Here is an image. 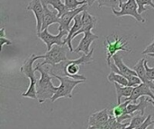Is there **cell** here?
I'll use <instances>...</instances> for the list:
<instances>
[{
	"instance_id": "29",
	"label": "cell",
	"mask_w": 154,
	"mask_h": 129,
	"mask_svg": "<svg viewBox=\"0 0 154 129\" xmlns=\"http://www.w3.org/2000/svg\"><path fill=\"white\" fill-rule=\"evenodd\" d=\"M152 124H154V120H152V115H148L143 123L140 126L139 129H146L149 127H151Z\"/></svg>"
},
{
	"instance_id": "13",
	"label": "cell",
	"mask_w": 154,
	"mask_h": 129,
	"mask_svg": "<svg viewBox=\"0 0 154 129\" xmlns=\"http://www.w3.org/2000/svg\"><path fill=\"white\" fill-rule=\"evenodd\" d=\"M142 96H149L154 101V94L152 92V88L147 84H144V83H142V84L134 86L131 96L125 98V101H130L132 102H135Z\"/></svg>"
},
{
	"instance_id": "16",
	"label": "cell",
	"mask_w": 154,
	"mask_h": 129,
	"mask_svg": "<svg viewBox=\"0 0 154 129\" xmlns=\"http://www.w3.org/2000/svg\"><path fill=\"white\" fill-rule=\"evenodd\" d=\"M43 8H44V14H43V19H42V31L48 29V27L51 24L54 23H59L60 22V17L58 16V11L54 10L51 11L48 8V4L42 2Z\"/></svg>"
},
{
	"instance_id": "12",
	"label": "cell",
	"mask_w": 154,
	"mask_h": 129,
	"mask_svg": "<svg viewBox=\"0 0 154 129\" xmlns=\"http://www.w3.org/2000/svg\"><path fill=\"white\" fill-rule=\"evenodd\" d=\"M26 9L31 10L35 16L37 32L42 31V19H43V14H44V8H43L42 0H31V2L27 5Z\"/></svg>"
},
{
	"instance_id": "5",
	"label": "cell",
	"mask_w": 154,
	"mask_h": 129,
	"mask_svg": "<svg viewBox=\"0 0 154 129\" xmlns=\"http://www.w3.org/2000/svg\"><path fill=\"white\" fill-rule=\"evenodd\" d=\"M69 47L68 45L65 46H60V45H53L51 50H48L44 55H41L42 58H44V61L42 63L38 64L41 66H44L45 65L49 66H55L57 64H60L62 61H65L68 59L67 57V52Z\"/></svg>"
},
{
	"instance_id": "3",
	"label": "cell",
	"mask_w": 154,
	"mask_h": 129,
	"mask_svg": "<svg viewBox=\"0 0 154 129\" xmlns=\"http://www.w3.org/2000/svg\"><path fill=\"white\" fill-rule=\"evenodd\" d=\"M41 55L40 56H36L34 54L30 55L23 63L22 66L20 67V72L23 73V75H25V76L27 78H29L30 80V85L27 89V91L23 93H22L23 97L25 98H30V99H33V100H37V89H36V85L38 83L36 75H35V69L32 67V65L34 63V61H36L37 59H40Z\"/></svg>"
},
{
	"instance_id": "2",
	"label": "cell",
	"mask_w": 154,
	"mask_h": 129,
	"mask_svg": "<svg viewBox=\"0 0 154 129\" xmlns=\"http://www.w3.org/2000/svg\"><path fill=\"white\" fill-rule=\"evenodd\" d=\"M34 69L35 71H38L41 74V77L38 80L36 89L37 101H39L40 104H42L46 100H51L53 97V95L58 90V87L53 85L51 82L52 75L50 74L47 68H44V66L37 65Z\"/></svg>"
},
{
	"instance_id": "32",
	"label": "cell",
	"mask_w": 154,
	"mask_h": 129,
	"mask_svg": "<svg viewBox=\"0 0 154 129\" xmlns=\"http://www.w3.org/2000/svg\"><path fill=\"white\" fill-rule=\"evenodd\" d=\"M96 1H97V0H87V3H88V6H91Z\"/></svg>"
},
{
	"instance_id": "28",
	"label": "cell",
	"mask_w": 154,
	"mask_h": 129,
	"mask_svg": "<svg viewBox=\"0 0 154 129\" xmlns=\"http://www.w3.org/2000/svg\"><path fill=\"white\" fill-rule=\"evenodd\" d=\"M148 61L145 59L144 61V66H145V69H146V74H147V76L148 78L151 80V81H154V67H149L148 66Z\"/></svg>"
},
{
	"instance_id": "24",
	"label": "cell",
	"mask_w": 154,
	"mask_h": 129,
	"mask_svg": "<svg viewBox=\"0 0 154 129\" xmlns=\"http://www.w3.org/2000/svg\"><path fill=\"white\" fill-rule=\"evenodd\" d=\"M136 3L138 4V12L139 13H143L145 11H147V7L145 6H152L154 9V4L152 0H136Z\"/></svg>"
},
{
	"instance_id": "14",
	"label": "cell",
	"mask_w": 154,
	"mask_h": 129,
	"mask_svg": "<svg viewBox=\"0 0 154 129\" xmlns=\"http://www.w3.org/2000/svg\"><path fill=\"white\" fill-rule=\"evenodd\" d=\"M84 36L82 38V40H80L79 46L74 49L75 53H83V54H88L90 52V45L93 41H95L96 40H98L99 37L94 33L91 32V31H88L86 32L83 33Z\"/></svg>"
},
{
	"instance_id": "31",
	"label": "cell",
	"mask_w": 154,
	"mask_h": 129,
	"mask_svg": "<svg viewBox=\"0 0 154 129\" xmlns=\"http://www.w3.org/2000/svg\"><path fill=\"white\" fill-rule=\"evenodd\" d=\"M151 53H154V40L152 41V43L149 46H147L146 48L143 51V55H148Z\"/></svg>"
},
{
	"instance_id": "21",
	"label": "cell",
	"mask_w": 154,
	"mask_h": 129,
	"mask_svg": "<svg viewBox=\"0 0 154 129\" xmlns=\"http://www.w3.org/2000/svg\"><path fill=\"white\" fill-rule=\"evenodd\" d=\"M107 79L109 82H112V83H117L123 86H127L128 85V79L120 75V74H117V73H115L114 71H111L110 74L108 75L107 76Z\"/></svg>"
},
{
	"instance_id": "15",
	"label": "cell",
	"mask_w": 154,
	"mask_h": 129,
	"mask_svg": "<svg viewBox=\"0 0 154 129\" xmlns=\"http://www.w3.org/2000/svg\"><path fill=\"white\" fill-rule=\"evenodd\" d=\"M97 19L91 15L88 10H85L82 12V27L81 29L77 31L74 36H73V40L80 33H84L88 31H92L93 29H96L97 28Z\"/></svg>"
},
{
	"instance_id": "33",
	"label": "cell",
	"mask_w": 154,
	"mask_h": 129,
	"mask_svg": "<svg viewBox=\"0 0 154 129\" xmlns=\"http://www.w3.org/2000/svg\"><path fill=\"white\" fill-rule=\"evenodd\" d=\"M149 102H150V103H152V104L154 106V101L152 99V98H151V99H149Z\"/></svg>"
},
{
	"instance_id": "17",
	"label": "cell",
	"mask_w": 154,
	"mask_h": 129,
	"mask_svg": "<svg viewBox=\"0 0 154 129\" xmlns=\"http://www.w3.org/2000/svg\"><path fill=\"white\" fill-rule=\"evenodd\" d=\"M144 61H145L144 58H142L141 60H139V61L134 65V66L133 67V69L136 72L138 77L142 80L143 83L147 84L152 90H154L153 82L151 81V80L148 78V76H147L146 69H145V66H144Z\"/></svg>"
},
{
	"instance_id": "20",
	"label": "cell",
	"mask_w": 154,
	"mask_h": 129,
	"mask_svg": "<svg viewBox=\"0 0 154 129\" xmlns=\"http://www.w3.org/2000/svg\"><path fill=\"white\" fill-rule=\"evenodd\" d=\"M62 1L63 0H42V2L45 3L46 4H51L54 8V10L58 11L59 17H60L65 13L69 11V9L67 7L65 3H63Z\"/></svg>"
},
{
	"instance_id": "22",
	"label": "cell",
	"mask_w": 154,
	"mask_h": 129,
	"mask_svg": "<svg viewBox=\"0 0 154 129\" xmlns=\"http://www.w3.org/2000/svg\"><path fill=\"white\" fill-rule=\"evenodd\" d=\"M130 102H132V101H125L124 102H121L117 106L114 107V109L111 111V114H113L116 118H117L119 116H122V115L128 114L127 113V105Z\"/></svg>"
},
{
	"instance_id": "30",
	"label": "cell",
	"mask_w": 154,
	"mask_h": 129,
	"mask_svg": "<svg viewBox=\"0 0 154 129\" xmlns=\"http://www.w3.org/2000/svg\"><path fill=\"white\" fill-rule=\"evenodd\" d=\"M0 43H1V49H3L5 45H8V46L12 45V41L8 40L5 36H0Z\"/></svg>"
},
{
	"instance_id": "8",
	"label": "cell",
	"mask_w": 154,
	"mask_h": 129,
	"mask_svg": "<svg viewBox=\"0 0 154 129\" xmlns=\"http://www.w3.org/2000/svg\"><path fill=\"white\" fill-rule=\"evenodd\" d=\"M69 33L68 31L62 30V31H59V33L57 35H52L49 32L48 29H45L40 32H37V36L40 40H42L46 47H47V51L51 50V48L53 47V45L57 44V45H60V46H65L67 45L64 40H62V38L64 36H67Z\"/></svg>"
},
{
	"instance_id": "23",
	"label": "cell",
	"mask_w": 154,
	"mask_h": 129,
	"mask_svg": "<svg viewBox=\"0 0 154 129\" xmlns=\"http://www.w3.org/2000/svg\"><path fill=\"white\" fill-rule=\"evenodd\" d=\"M145 117L143 115H135L131 119V122L129 123V126L127 128L129 129H134V128H140V126L143 123V121L145 120Z\"/></svg>"
},
{
	"instance_id": "18",
	"label": "cell",
	"mask_w": 154,
	"mask_h": 129,
	"mask_svg": "<svg viewBox=\"0 0 154 129\" xmlns=\"http://www.w3.org/2000/svg\"><path fill=\"white\" fill-rule=\"evenodd\" d=\"M148 104H149V98H145V96H142L139 99L138 104L130 102L127 105V113L134 115V112L140 111L142 115H144V111H145L146 108L148 107Z\"/></svg>"
},
{
	"instance_id": "9",
	"label": "cell",
	"mask_w": 154,
	"mask_h": 129,
	"mask_svg": "<svg viewBox=\"0 0 154 129\" xmlns=\"http://www.w3.org/2000/svg\"><path fill=\"white\" fill-rule=\"evenodd\" d=\"M88 4H84L82 5H80L79 7L73 9V10H69V12L65 13L63 15H61L60 17V22H59V31H69L70 30V22H72V20H74L75 16L80 13H82L85 10H88Z\"/></svg>"
},
{
	"instance_id": "11",
	"label": "cell",
	"mask_w": 154,
	"mask_h": 129,
	"mask_svg": "<svg viewBox=\"0 0 154 129\" xmlns=\"http://www.w3.org/2000/svg\"><path fill=\"white\" fill-rule=\"evenodd\" d=\"M110 116L108 109H104L102 110L93 113L88 119V128H103V126L106 123Z\"/></svg>"
},
{
	"instance_id": "27",
	"label": "cell",
	"mask_w": 154,
	"mask_h": 129,
	"mask_svg": "<svg viewBox=\"0 0 154 129\" xmlns=\"http://www.w3.org/2000/svg\"><path fill=\"white\" fill-rule=\"evenodd\" d=\"M128 79V86H136L140 84H142V80L138 77V75H130L127 77Z\"/></svg>"
},
{
	"instance_id": "10",
	"label": "cell",
	"mask_w": 154,
	"mask_h": 129,
	"mask_svg": "<svg viewBox=\"0 0 154 129\" xmlns=\"http://www.w3.org/2000/svg\"><path fill=\"white\" fill-rule=\"evenodd\" d=\"M113 59H114V63L115 64H110L109 67L111 68V71H114L115 73L120 74L124 76H125L126 78L130 75H137L136 72L134 69L129 68L123 61L121 56L116 53L113 56Z\"/></svg>"
},
{
	"instance_id": "6",
	"label": "cell",
	"mask_w": 154,
	"mask_h": 129,
	"mask_svg": "<svg viewBox=\"0 0 154 129\" xmlns=\"http://www.w3.org/2000/svg\"><path fill=\"white\" fill-rule=\"evenodd\" d=\"M118 2H119L118 7L120 8V10L116 11V9H112V13L114 15L117 17L129 15L134 17L137 22L145 23L146 20L138 12V4L136 3V0H127L125 3H123L122 0H118Z\"/></svg>"
},
{
	"instance_id": "34",
	"label": "cell",
	"mask_w": 154,
	"mask_h": 129,
	"mask_svg": "<svg viewBox=\"0 0 154 129\" xmlns=\"http://www.w3.org/2000/svg\"><path fill=\"white\" fill-rule=\"evenodd\" d=\"M148 56H149V57H153V58H154V53H151V54H148Z\"/></svg>"
},
{
	"instance_id": "1",
	"label": "cell",
	"mask_w": 154,
	"mask_h": 129,
	"mask_svg": "<svg viewBox=\"0 0 154 129\" xmlns=\"http://www.w3.org/2000/svg\"><path fill=\"white\" fill-rule=\"evenodd\" d=\"M95 48H92L88 54H84L78 59H67L65 61L60 62L53 66H50L47 70L51 75H58L62 76H69L77 80H85L87 81V77L82 75H79L80 65H90L94 62L93 60V53Z\"/></svg>"
},
{
	"instance_id": "4",
	"label": "cell",
	"mask_w": 154,
	"mask_h": 129,
	"mask_svg": "<svg viewBox=\"0 0 154 129\" xmlns=\"http://www.w3.org/2000/svg\"><path fill=\"white\" fill-rule=\"evenodd\" d=\"M53 77H55L57 80L60 81V84L58 87L57 92L53 95V97L51 99L52 102H55L58 99L60 98H67V99H71L72 98V92L75 87L86 82L85 80H77L69 76H62V75H51Z\"/></svg>"
},
{
	"instance_id": "19",
	"label": "cell",
	"mask_w": 154,
	"mask_h": 129,
	"mask_svg": "<svg viewBox=\"0 0 154 129\" xmlns=\"http://www.w3.org/2000/svg\"><path fill=\"white\" fill-rule=\"evenodd\" d=\"M114 85H115V88H116V97H117V104H120L121 103V100L123 97H130L133 91H134V88L133 86H123L117 83H114Z\"/></svg>"
},
{
	"instance_id": "26",
	"label": "cell",
	"mask_w": 154,
	"mask_h": 129,
	"mask_svg": "<svg viewBox=\"0 0 154 129\" xmlns=\"http://www.w3.org/2000/svg\"><path fill=\"white\" fill-rule=\"evenodd\" d=\"M97 2H98L99 7L106 6L112 9H115V7H116L117 4H119L118 0H97Z\"/></svg>"
},
{
	"instance_id": "25",
	"label": "cell",
	"mask_w": 154,
	"mask_h": 129,
	"mask_svg": "<svg viewBox=\"0 0 154 129\" xmlns=\"http://www.w3.org/2000/svg\"><path fill=\"white\" fill-rule=\"evenodd\" d=\"M65 4L67 5V7L69 9V10H73V9H76L78 8L79 6L84 4H88L87 3V0H63Z\"/></svg>"
},
{
	"instance_id": "7",
	"label": "cell",
	"mask_w": 154,
	"mask_h": 129,
	"mask_svg": "<svg viewBox=\"0 0 154 129\" xmlns=\"http://www.w3.org/2000/svg\"><path fill=\"white\" fill-rule=\"evenodd\" d=\"M113 37L115 39L114 42H111L108 39V37H106V40L104 41V45H105V48L106 50V63H107L108 66L111 64V58L118 51L132 52L131 49L126 48V46L128 44L127 40H124L123 38L118 37L117 35H114Z\"/></svg>"
}]
</instances>
